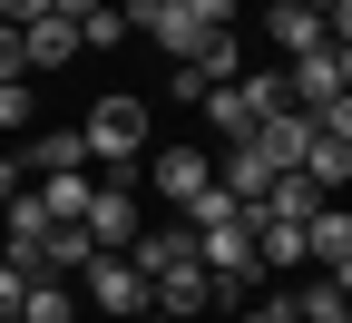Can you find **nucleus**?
Returning a JSON list of instances; mask_svg holds the SVG:
<instances>
[{"label":"nucleus","instance_id":"obj_20","mask_svg":"<svg viewBox=\"0 0 352 323\" xmlns=\"http://www.w3.org/2000/svg\"><path fill=\"white\" fill-rule=\"evenodd\" d=\"M20 187H30V167H20V147H10V157H0V206H10Z\"/></svg>","mask_w":352,"mask_h":323},{"label":"nucleus","instance_id":"obj_1","mask_svg":"<svg viewBox=\"0 0 352 323\" xmlns=\"http://www.w3.org/2000/svg\"><path fill=\"white\" fill-rule=\"evenodd\" d=\"M78 147L108 167V187H138V157L157 147V118H147V98H127V88H118V98H98V108L78 118Z\"/></svg>","mask_w":352,"mask_h":323},{"label":"nucleus","instance_id":"obj_23","mask_svg":"<svg viewBox=\"0 0 352 323\" xmlns=\"http://www.w3.org/2000/svg\"><path fill=\"white\" fill-rule=\"evenodd\" d=\"M0 323H20V313H0Z\"/></svg>","mask_w":352,"mask_h":323},{"label":"nucleus","instance_id":"obj_7","mask_svg":"<svg viewBox=\"0 0 352 323\" xmlns=\"http://www.w3.org/2000/svg\"><path fill=\"white\" fill-rule=\"evenodd\" d=\"M303 264H323L333 284H352V216H342V196L303 216Z\"/></svg>","mask_w":352,"mask_h":323},{"label":"nucleus","instance_id":"obj_5","mask_svg":"<svg viewBox=\"0 0 352 323\" xmlns=\"http://www.w3.org/2000/svg\"><path fill=\"white\" fill-rule=\"evenodd\" d=\"M138 176L166 196V216H186V206L215 187V157H206V147H147V157H138Z\"/></svg>","mask_w":352,"mask_h":323},{"label":"nucleus","instance_id":"obj_22","mask_svg":"<svg viewBox=\"0 0 352 323\" xmlns=\"http://www.w3.org/2000/svg\"><path fill=\"white\" fill-rule=\"evenodd\" d=\"M138 323H166V313H138Z\"/></svg>","mask_w":352,"mask_h":323},{"label":"nucleus","instance_id":"obj_12","mask_svg":"<svg viewBox=\"0 0 352 323\" xmlns=\"http://www.w3.org/2000/svg\"><path fill=\"white\" fill-rule=\"evenodd\" d=\"M20 167L30 176H59V167H88V147H78V127H39L30 147H20Z\"/></svg>","mask_w":352,"mask_h":323},{"label":"nucleus","instance_id":"obj_2","mask_svg":"<svg viewBox=\"0 0 352 323\" xmlns=\"http://www.w3.org/2000/svg\"><path fill=\"white\" fill-rule=\"evenodd\" d=\"M284 98L314 118V127H342V137H352V50H333V39L303 50V59L284 69Z\"/></svg>","mask_w":352,"mask_h":323},{"label":"nucleus","instance_id":"obj_4","mask_svg":"<svg viewBox=\"0 0 352 323\" xmlns=\"http://www.w3.org/2000/svg\"><path fill=\"white\" fill-rule=\"evenodd\" d=\"M69 284H78V304H98L108 323H138V313H147V284H138V264H127V255H88Z\"/></svg>","mask_w":352,"mask_h":323},{"label":"nucleus","instance_id":"obj_9","mask_svg":"<svg viewBox=\"0 0 352 323\" xmlns=\"http://www.w3.org/2000/svg\"><path fill=\"white\" fill-rule=\"evenodd\" d=\"M30 196L50 206V225H78V216H88V196H98V187H88V167H59V176H30Z\"/></svg>","mask_w":352,"mask_h":323},{"label":"nucleus","instance_id":"obj_21","mask_svg":"<svg viewBox=\"0 0 352 323\" xmlns=\"http://www.w3.org/2000/svg\"><path fill=\"white\" fill-rule=\"evenodd\" d=\"M0 79H30V69H20V30H10V20H0Z\"/></svg>","mask_w":352,"mask_h":323},{"label":"nucleus","instance_id":"obj_14","mask_svg":"<svg viewBox=\"0 0 352 323\" xmlns=\"http://www.w3.org/2000/svg\"><path fill=\"white\" fill-rule=\"evenodd\" d=\"M294 323H352V294L333 284V274H314V284L294 294Z\"/></svg>","mask_w":352,"mask_h":323},{"label":"nucleus","instance_id":"obj_3","mask_svg":"<svg viewBox=\"0 0 352 323\" xmlns=\"http://www.w3.org/2000/svg\"><path fill=\"white\" fill-rule=\"evenodd\" d=\"M196 108L215 118V137H226V147H245V137L274 118V108H294V98H284V69H235L226 88H206Z\"/></svg>","mask_w":352,"mask_h":323},{"label":"nucleus","instance_id":"obj_10","mask_svg":"<svg viewBox=\"0 0 352 323\" xmlns=\"http://www.w3.org/2000/svg\"><path fill=\"white\" fill-rule=\"evenodd\" d=\"M264 39H274L284 59H303V50H323V20L303 10V0H274V10H264Z\"/></svg>","mask_w":352,"mask_h":323},{"label":"nucleus","instance_id":"obj_19","mask_svg":"<svg viewBox=\"0 0 352 323\" xmlns=\"http://www.w3.org/2000/svg\"><path fill=\"white\" fill-rule=\"evenodd\" d=\"M20 294H30V274H20L10 255H0V313H20Z\"/></svg>","mask_w":352,"mask_h":323},{"label":"nucleus","instance_id":"obj_6","mask_svg":"<svg viewBox=\"0 0 352 323\" xmlns=\"http://www.w3.org/2000/svg\"><path fill=\"white\" fill-rule=\"evenodd\" d=\"M78 236H88V255H127V245L147 236V225H138V187H108V176H98V196H88Z\"/></svg>","mask_w":352,"mask_h":323},{"label":"nucleus","instance_id":"obj_8","mask_svg":"<svg viewBox=\"0 0 352 323\" xmlns=\"http://www.w3.org/2000/svg\"><path fill=\"white\" fill-rule=\"evenodd\" d=\"M294 176H314L323 196H342V176H352V137H342V127H314V137H303V157H294Z\"/></svg>","mask_w":352,"mask_h":323},{"label":"nucleus","instance_id":"obj_15","mask_svg":"<svg viewBox=\"0 0 352 323\" xmlns=\"http://www.w3.org/2000/svg\"><path fill=\"white\" fill-rule=\"evenodd\" d=\"M69 30H78V50H118V39H127V10H108V0H98V10L69 20Z\"/></svg>","mask_w":352,"mask_h":323},{"label":"nucleus","instance_id":"obj_17","mask_svg":"<svg viewBox=\"0 0 352 323\" xmlns=\"http://www.w3.org/2000/svg\"><path fill=\"white\" fill-rule=\"evenodd\" d=\"M20 127H30V88H20V79H0V137H20Z\"/></svg>","mask_w":352,"mask_h":323},{"label":"nucleus","instance_id":"obj_13","mask_svg":"<svg viewBox=\"0 0 352 323\" xmlns=\"http://www.w3.org/2000/svg\"><path fill=\"white\" fill-rule=\"evenodd\" d=\"M88 304H78V284H59V274H39V284L20 294V323H78Z\"/></svg>","mask_w":352,"mask_h":323},{"label":"nucleus","instance_id":"obj_11","mask_svg":"<svg viewBox=\"0 0 352 323\" xmlns=\"http://www.w3.org/2000/svg\"><path fill=\"white\" fill-rule=\"evenodd\" d=\"M69 59H78V30L69 20H30L20 30V69H69Z\"/></svg>","mask_w":352,"mask_h":323},{"label":"nucleus","instance_id":"obj_18","mask_svg":"<svg viewBox=\"0 0 352 323\" xmlns=\"http://www.w3.org/2000/svg\"><path fill=\"white\" fill-rule=\"evenodd\" d=\"M235 323H294V294H274V304H235Z\"/></svg>","mask_w":352,"mask_h":323},{"label":"nucleus","instance_id":"obj_16","mask_svg":"<svg viewBox=\"0 0 352 323\" xmlns=\"http://www.w3.org/2000/svg\"><path fill=\"white\" fill-rule=\"evenodd\" d=\"M176 10H186L196 30H235V10H245V0H176Z\"/></svg>","mask_w":352,"mask_h":323}]
</instances>
